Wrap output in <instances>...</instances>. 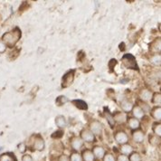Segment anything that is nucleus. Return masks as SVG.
<instances>
[{
    "mask_svg": "<svg viewBox=\"0 0 161 161\" xmlns=\"http://www.w3.org/2000/svg\"><path fill=\"white\" fill-rule=\"evenodd\" d=\"M22 36V32L18 27H15L12 31L8 32L3 35L2 36V42L8 47H14L16 43L20 40Z\"/></svg>",
    "mask_w": 161,
    "mask_h": 161,
    "instance_id": "1",
    "label": "nucleus"
},
{
    "mask_svg": "<svg viewBox=\"0 0 161 161\" xmlns=\"http://www.w3.org/2000/svg\"><path fill=\"white\" fill-rule=\"evenodd\" d=\"M121 62L123 64V65L128 68V69H132V70H137L139 71V66L136 62V58L130 54V53H126L122 56Z\"/></svg>",
    "mask_w": 161,
    "mask_h": 161,
    "instance_id": "2",
    "label": "nucleus"
},
{
    "mask_svg": "<svg viewBox=\"0 0 161 161\" xmlns=\"http://www.w3.org/2000/svg\"><path fill=\"white\" fill-rule=\"evenodd\" d=\"M74 73H75V70H71L63 76L62 78V87L63 88H67L70 85H72L74 80Z\"/></svg>",
    "mask_w": 161,
    "mask_h": 161,
    "instance_id": "3",
    "label": "nucleus"
},
{
    "mask_svg": "<svg viewBox=\"0 0 161 161\" xmlns=\"http://www.w3.org/2000/svg\"><path fill=\"white\" fill-rule=\"evenodd\" d=\"M80 138L83 142H88V143H92L95 141V135L90 130L83 129L80 133Z\"/></svg>",
    "mask_w": 161,
    "mask_h": 161,
    "instance_id": "4",
    "label": "nucleus"
},
{
    "mask_svg": "<svg viewBox=\"0 0 161 161\" xmlns=\"http://www.w3.org/2000/svg\"><path fill=\"white\" fill-rule=\"evenodd\" d=\"M115 140L117 142L118 144H119L120 146L121 145H124V144H127L128 141H129V137L127 135V133L123 130H119V131H117L115 133Z\"/></svg>",
    "mask_w": 161,
    "mask_h": 161,
    "instance_id": "5",
    "label": "nucleus"
},
{
    "mask_svg": "<svg viewBox=\"0 0 161 161\" xmlns=\"http://www.w3.org/2000/svg\"><path fill=\"white\" fill-rule=\"evenodd\" d=\"M90 130L94 135H101L103 130V124L98 120H92L90 123Z\"/></svg>",
    "mask_w": 161,
    "mask_h": 161,
    "instance_id": "6",
    "label": "nucleus"
},
{
    "mask_svg": "<svg viewBox=\"0 0 161 161\" xmlns=\"http://www.w3.org/2000/svg\"><path fill=\"white\" fill-rule=\"evenodd\" d=\"M33 147L34 148L37 150V151H43L44 149V147H45V143H44V140L43 139V137L41 135H36L35 137V140H34V143H33Z\"/></svg>",
    "mask_w": 161,
    "mask_h": 161,
    "instance_id": "7",
    "label": "nucleus"
},
{
    "mask_svg": "<svg viewBox=\"0 0 161 161\" xmlns=\"http://www.w3.org/2000/svg\"><path fill=\"white\" fill-rule=\"evenodd\" d=\"M83 146V141L81 140L80 137H73L71 139V147L73 150H75L76 152L78 150H80V148Z\"/></svg>",
    "mask_w": 161,
    "mask_h": 161,
    "instance_id": "8",
    "label": "nucleus"
},
{
    "mask_svg": "<svg viewBox=\"0 0 161 161\" xmlns=\"http://www.w3.org/2000/svg\"><path fill=\"white\" fill-rule=\"evenodd\" d=\"M132 114H133V118L139 119H142L145 115V111L143 110V109L139 106V105H136V106H133L131 110Z\"/></svg>",
    "mask_w": 161,
    "mask_h": 161,
    "instance_id": "9",
    "label": "nucleus"
},
{
    "mask_svg": "<svg viewBox=\"0 0 161 161\" xmlns=\"http://www.w3.org/2000/svg\"><path fill=\"white\" fill-rule=\"evenodd\" d=\"M92 153L94 155V158L98 159H103L104 155L106 154V151L104 149V147L101 146H95L92 148Z\"/></svg>",
    "mask_w": 161,
    "mask_h": 161,
    "instance_id": "10",
    "label": "nucleus"
},
{
    "mask_svg": "<svg viewBox=\"0 0 161 161\" xmlns=\"http://www.w3.org/2000/svg\"><path fill=\"white\" fill-rule=\"evenodd\" d=\"M144 132L140 130H136L132 132V139L136 143H142L144 140Z\"/></svg>",
    "mask_w": 161,
    "mask_h": 161,
    "instance_id": "11",
    "label": "nucleus"
},
{
    "mask_svg": "<svg viewBox=\"0 0 161 161\" xmlns=\"http://www.w3.org/2000/svg\"><path fill=\"white\" fill-rule=\"evenodd\" d=\"M81 156V158L82 161H94L95 160V158H94V155L92 153V151L91 149H84L82 150V152L80 154Z\"/></svg>",
    "mask_w": 161,
    "mask_h": 161,
    "instance_id": "12",
    "label": "nucleus"
},
{
    "mask_svg": "<svg viewBox=\"0 0 161 161\" xmlns=\"http://www.w3.org/2000/svg\"><path fill=\"white\" fill-rule=\"evenodd\" d=\"M113 118H114V121L115 122H118V123H124L127 121L128 119V117H127V114L123 112V111H119V112H116L114 115H113Z\"/></svg>",
    "mask_w": 161,
    "mask_h": 161,
    "instance_id": "13",
    "label": "nucleus"
},
{
    "mask_svg": "<svg viewBox=\"0 0 161 161\" xmlns=\"http://www.w3.org/2000/svg\"><path fill=\"white\" fill-rule=\"evenodd\" d=\"M128 120V125L130 127V129L132 130H139V127H140V122H139V119H135V118H129Z\"/></svg>",
    "mask_w": 161,
    "mask_h": 161,
    "instance_id": "14",
    "label": "nucleus"
},
{
    "mask_svg": "<svg viewBox=\"0 0 161 161\" xmlns=\"http://www.w3.org/2000/svg\"><path fill=\"white\" fill-rule=\"evenodd\" d=\"M133 103L130 102V101H128V100H124L122 101L121 103H120V107L123 110V112L127 113V112H130L132 110V108H133Z\"/></svg>",
    "mask_w": 161,
    "mask_h": 161,
    "instance_id": "15",
    "label": "nucleus"
},
{
    "mask_svg": "<svg viewBox=\"0 0 161 161\" xmlns=\"http://www.w3.org/2000/svg\"><path fill=\"white\" fill-rule=\"evenodd\" d=\"M0 161H17V158L14 153L7 152L0 155Z\"/></svg>",
    "mask_w": 161,
    "mask_h": 161,
    "instance_id": "16",
    "label": "nucleus"
},
{
    "mask_svg": "<svg viewBox=\"0 0 161 161\" xmlns=\"http://www.w3.org/2000/svg\"><path fill=\"white\" fill-rule=\"evenodd\" d=\"M72 103H73L76 108H78L79 110H88V105H87V103H85L84 101H81V100H73V101H72Z\"/></svg>",
    "mask_w": 161,
    "mask_h": 161,
    "instance_id": "17",
    "label": "nucleus"
},
{
    "mask_svg": "<svg viewBox=\"0 0 161 161\" xmlns=\"http://www.w3.org/2000/svg\"><path fill=\"white\" fill-rule=\"evenodd\" d=\"M119 150H120V152H121L122 155H125V156L129 157L133 152V147L127 143V144H124V145H121Z\"/></svg>",
    "mask_w": 161,
    "mask_h": 161,
    "instance_id": "18",
    "label": "nucleus"
},
{
    "mask_svg": "<svg viewBox=\"0 0 161 161\" xmlns=\"http://www.w3.org/2000/svg\"><path fill=\"white\" fill-rule=\"evenodd\" d=\"M140 98L144 102H148L152 98V92L147 89H144L140 92Z\"/></svg>",
    "mask_w": 161,
    "mask_h": 161,
    "instance_id": "19",
    "label": "nucleus"
},
{
    "mask_svg": "<svg viewBox=\"0 0 161 161\" xmlns=\"http://www.w3.org/2000/svg\"><path fill=\"white\" fill-rule=\"evenodd\" d=\"M55 124H56V126L58 127V128H60V129H62V128H64L66 126V119L64 117L63 115H59V116H57V117L55 118Z\"/></svg>",
    "mask_w": 161,
    "mask_h": 161,
    "instance_id": "20",
    "label": "nucleus"
},
{
    "mask_svg": "<svg viewBox=\"0 0 161 161\" xmlns=\"http://www.w3.org/2000/svg\"><path fill=\"white\" fill-rule=\"evenodd\" d=\"M151 116L159 120L161 119V107L160 106H156L151 110Z\"/></svg>",
    "mask_w": 161,
    "mask_h": 161,
    "instance_id": "21",
    "label": "nucleus"
},
{
    "mask_svg": "<svg viewBox=\"0 0 161 161\" xmlns=\"http://www.w3.org/2000/svg\"><path fill=\"white\" fill-rule=\"evenodd\" d=\"M148 142H149L152 146L157 147L158 145L160 144V137L152 134V135H150V136L148 137Z\"/></svg>",
    "mask_w": 161,
    "mask_h": 161,
    "instance_id": "22",
    "label": "nucleus"
},
{
    "mask_svg": "<svg viewBox=\"0 0 161 161\" xmlns=\"http://www.w3.org/2000/svg\"><path fill=\"white\" fill-rule=\"evenodd\" d=\"M104 114H105V117H106V119H107V121H108V123L110 124V126L111 127V128H113V127H114V125H115V121H114L113 114H111L109 110H106V108H105Z\"/></svg>",
    "mask_w": 161,
    "mask_h": 161,
    "instance_id": "23",
    "label": "nucleus"
},
{
    "mask_svg": "<svg viewBox=\"0 0 161 161\" xmlns=\"http://www.w3.org/2000/svg\"><path fill=\"white\" fill-rule=\"evenodd\" d=\"M160 38H157L153 43L151 44V48L155 53H159L160 52Z\"/></svg>",
    "mask_w": 161,
    "mask_h": 161,
    "instance_id": "24",
    "label": "nucleus"
},
{
    "mask_svg": "<svg viewBox=\"0 0 161 161\" xmlns=\"http://www.w3.org/2000/svg\"><path fill=\"white\" fill-rule=\"evenodd\" d=\"M152 131H153L154 135H157L158 137L161 136V124L160 122H155L152 126Z\"/></svg>",
    "mask_w": 161,
    "mask_h": 161,
    "instance_id": "25",
    "label": "nucleus"
},
{
    "mask_svg": "<svg viewBox=\"0 0 161 161\" xmlns=\"http://www.w3.org/2000/svg\"><path fill=\"white\" fill-rule=\"evenodd\" d=\"M69 102V100H68V98L66 97V96L64 95H61L57 97V99L55 100V103H56V105H58V106H62V105H64L66 103H68Z\"/></svg>",
    "mask_w": 161,
    "mask_h": 161,
    "instance_id": "26",
    "label": "nucleus"
},
{
    "mask_svg": "<svg viewBox=\"0 0 161 161\" xmlns=\"http://www.w3.org/2000/svg\"><path fill=\"white\" fill-rule=\"evenodd\" d=\"M151 102L154 104H157L159 106V104L161 103V94L160 92H155L154 94H152V98H151Z\"/></svg>",
    "mask_w": 161,
    "mask_h": 161,
    "instance_id": "27",
    "label": "nucleus"
},
{
    "mask_svg": "<svg viewBox=\"0 0 161 161\" xmlns=\"http://www.w3.org/2000/svg\"><path fill=\"white\" fill-rule=\"evenodd\" d=\"M150 61H151V63L154 64L155 65H160L161 64V55L159 53H156V54H154L151 56V58H150Z\"/></svg>",
    "mask_w": 161,
    "mask_h": 161,
    "instance_id": "28",
    "label": "nucleus"
},
{
    "mask_svg": "<svg viewBox=\"0 0 161 161\" xmlns=\"http://www.w3.org/2000/svg\"><path fill=\"white\" fill-rule=\"evenodd\" d=\"M129 161H142L141 156L139 152H132L130 156H129Z\"/></svg>",
    "mask_w": 161,
    "mask_h": 161,
    "instance_id": "29",
    "label": "nucleus"
},
{
    "mask_svg": "<svg viewBox=\"0 0 161 161\" xmlns=\"http://www.w3.org/2000/svg\"><path fill=\"white\" fill-rule=\"evenodd\" d=\"M69 158H70V161H82L80 154L76 152V151H74V152L71 154V156L69 157Z\"/></svg>",
    "mask_w": 161,
    "mask_h": 161,
    "instance_id": "30",
    "label": "nucleus"
},
{
    "mask_svg": "<svg viewBox=\"0 0 161 161\" xmlns=\"http://www.w3.org/2000/svg\"><path fill=\"white\" fill-rule=\"evenodd\" d=\"M103 161H116V158L111 153H106L103 158Z\"/></svg>",
    "mask_w": 161,
    "mask_h": 161,
    "instance_id": "31",
    "label": "nucleus"
},
{
    "mask_svg": "<svg viewBox=\"0 0 161 161\" xmlns=\"http://www.w3.org/2000/svg\"><path fill=\"white\" fill-rule=\"evenodd\" d=\"M18 150H19L20 153H25V152L26 151V145H25V143L21 142V143L18 145Z\"/></svg>",
    "mask_w": 161,
    "mask_h": 161,
    "instance_id": "32",
    "label": "nucleus"
},
{
    "mask_svg": "<svg viewBox=\"0 0 161 161\" xmlns=\"http://www.w3.org/2000/svg\"><path fill=\"white\" fill-rule=\"evenodd\" d=\"M116 161H129V157L120 154V155L118 156V158H116Z\"/></svg>",
    "mask_w": 161,
    "mask_h": 161,
    "instance_id": "33",
    "label": "nucleus"
},
{
    "mask_svg": "<svg viewBox=\"0 0 161 161\" xmlns=\"http://www.w3.org/2000/svg\"><path fill=\"white\" fill-rule=\"evenodd\" d=\"M22 161H34L33 158L31 155H28V154H25L22 157Z\"/></svg>",
    "mask_w": 161,
    "mask_h": 161,
    "instance_id": "34",
    "label": "nucleus"
},
{
    "mask_svg": "<svg viewBox=\"0 0 161 161\" xmlns=\"http://www.w3.org/2000/svg\"><path fill=\"white\" fill-rule=\"evenodd\" d=\"M63 135H64V132L62 131V130H58V131L54 132V133L52 135V137H53V138H56V139H57V138H61Z\"/></svg>",
    "mask_w": 161,
    "mask_h": 161,
    "instance_id": "35",
    "label": "nucleus"
},
{
    "mask_svg": "<svg viewBox=\"0 0 161 161\" xmlns=\"http://www.w3.org/2000/svg\"><path fill=\"white\" fill-rule=\"evenodd\" d=\"M7 50V45L4 44L2 41H0V53H5Z\"/></svg>",
    "mask_w": 161,
    "mask_h": 161,
    "instance_id": "36",
    "label": "nucleus"
},
{
    "mask_svg": "<svg viewBox=\"0 0 161 161\" xmlns=\"http://www.w3.org/2000/svg\"><path fill=\"white\" fill-rule=\"evenodd\" d=\"M58 161H70V158H69V157L68 156H66V155H61L60 157H59V159Z\"/></svg>",
    "mask_w": 161,
    "mask_h": 161,
    "instance_id": "37",
    "label": "nucleus"
},
{
    "mask_svg": "<svg viewBox=\"0 0 161 161\" xmlns=\"http://www.w3.org/2000/svg\"><path fill=\"white\" fill-rule=\"evenodd\" d=\"M124 45H125L124 43H121V44H119V49L123 51V50H124Z\"/></svg>",
    "mask_w": 161,
    "mask_h": 161,
    "instance_id": "38",
    "label": "nucleus"
}]
</instances>
